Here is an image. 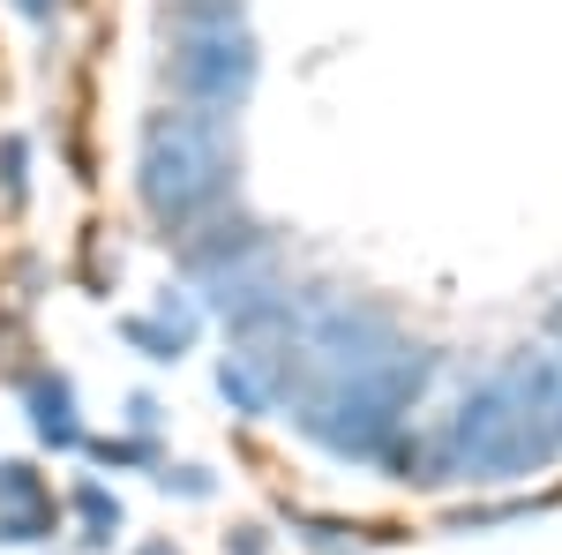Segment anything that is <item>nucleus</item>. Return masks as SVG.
<instances>
[{"instance_id": "nucleus-1", "label": "nucleus", "mask_w": 562, "mask_h": 555, "mask_svg": "<svg viewBox=\"0 0 562 555\" xmlns=\"http://www.w3.org/2000/svg\"><path fill=\"white\" fill-rule=\"evenodd\" d=\"M240 173V143L225 129V113L180 106V113H150L143 143H135V196L158 225H195L233 196Z\"/></svg>"}, {"instance_id": "nucleus-8", "label": "nucleus", "mask_w": 562, "mask_h": 555, "mask_svg": "<svg viewBox=\"0 0 562 555\" xmlns=\"http://www.w3.org/2000/svg\"><path fill=\"white\" fill-rule=\"evenodd\" d=\"M0 180H8V203H23V135L0 143Z\"/></svg>"}, {"instance_id": "nucleus-2", "label": "nucleus", "mask_w": 562, "mask_h": 555, "mask_svg": "<svg viewBox=\"0 0 562 555\" xmlns=\"http://www.w3.org/2000/svg\"><path fill=\"white\" fill-rule=\"evenodd\" d=\"M555 458L548 428L532 421V406L518 398V384L495 368L487 384H473L458 398V413L435 435V480H518Z\"/></svg>"}, {"instance_id": "nucleus-6", "label": "nucleus", "mask_w": 562, "mask_h": 555, "mask_svg": "<svg viewBox=\"0 0 562 555\" xmlns=\"http://www.w3.org/2000/svg\"><path fill=\"white\" fill-rule=\"evenodd\" d=\"M217 390H225V398L240 406V421H262V413L278 406V398L262 390V376H256V368H248V360H225V368H217Z\"/></svg>"}, {"instance_id": "nucleus-3", "label": "nucleus", "mask_w": 562, "mask_h": 555, "mask_svg": "<svg viewBox=\"0 0 562 555\" xmlns=\"http://www.w3.org/2000/svg\"><path fill=\"white\" fill-rule=\"evenodd\" d=\"M428 384V353L413 345L405 368L383 376V384H330L293 398V421H301L307 443H323L330 458H352V466H397V443H405V406Z\"/></svg>"}, {"instance_id": "nucleus-7", "label": "nucleus", "mask_w": 562, "mask_h": 555, "mask_svg": "<svg viewBox=\"0 0 562 555\" xmlns=\"http://www.w3.org/2000/svg\"><path fill=\"white\" fill-rule=\"evenodd\" d=\"M76 503H83V518H90L83 541H113V533H121V503H113L98 480H83V488H76Z\"/></svg>"}, {"instance_id": "nucleus-5", "label": "nucleus", "mask_w": 562, "mask_h": 555, "mask_svg": "<svg viewBox=\"0 0 562 555\" xmlns=\"http://www.w3.org/2000/svg\"><path fill=\"white\" fill-rule=\"evenodd\" d=\"M31 421H38L45 443H76V406H68V384H31Z\"/></svg>"}, {"instance_id": "nucleus-4", "label": "nucleus", "mask_w": 562, "mask_h": 555, "mask_svg": "<svg viewBox=\"0 0 562 555\" xmlns=\"http://www.w3.org/2000/svg\"><path fill=\"white\" fill-rule=\"evenodd\" d=\"M173 90L180 106L233 113L256 90V38L240 23V0H188L173 31Z\"/></svg>"}]
</instances>
